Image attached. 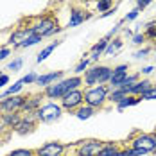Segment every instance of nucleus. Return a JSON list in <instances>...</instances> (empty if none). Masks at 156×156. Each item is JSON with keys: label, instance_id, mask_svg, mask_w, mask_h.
I'll return each mask as SVG.
<instances>
[{"label": "nucleus", "instance_id": "nucleus-35", "mask_svg": "<svg viewBox=\"0 0 156 156\" xmlns=\"http://www.w3.org/2000/svg\"><path fill=\"white\" fill-rule=\"evenodd\" d=\"M23 84H36V79H38V74L36 72H29L27 76H23Z\"/></svg>", "mask_w": 156, "mask_h": 156}, {"label": "nucleus", "instance_id": "nucleus-31", "mask_svg": "<svg viewBox=\"0 0 156 156\" xmlns=\"http://www.w3.org/2000/svg\"><path fill=\"white\" fill-rule=\"evenodd\" d=\"M7 156H36V151L34 149H23V147H20V149H13Z\"/></svg>", "mask_w": 156, "mask_h": 156}, {"label": "nucleus", "instance_id": "nucleus-41", "mask_svg": "<svg viewBox=\"0 0 156 156\" xmlns=\"http://www.w3.org/2000/svg\"><path fill=\"white\" fill-rule=\"evenodd\" d=\"M135 2H136V7L142 11V9H145V7H147V5H149L153 0H135Z\"/></svg>", "mask_w": 156, "mask_h": 156}, {"label": "nucleus", "instance_id": "nucleus-8", "mask_svg": "<svg viewBox=\"0 0 156 156\" xmlns=\"http://www.w3.org/2000/svg\"><path fill=\"white\" fill-rule=\"evenodd\" d=\"M25 99L27 95L18 94V95H11V97H5L0 101V108H2V113H20L23 104H25Z\"/></svg>", "mask_w": 156, "mask_h": 156}, {"label": "nucleus", "instance_id": "nucleus-38", "mask_svg": "<svg viewBox=\"0 0 156 156\" xmlns=\"http://www.w3.org/2000/svg\"><path fill=\"white\" fill-rule=\"evenodd\" d=\"M122 22H124V20H122ZM122 22H119V23H117V25H115V27H113V29H111V31H109L108 34L104 36V38H108V40H111V38H113V36H115L117 32L120 31V25H122Z\"/></svg>", "mask_w": 156, "mask_h": 156}, {"label": "nucleus", "instance_id": "nucleus-22", "mask_svg": "<svg viewBox=\"0 0 156 156\" xmlns=\"http://www.w3.org/2000/svg\"><path fill=\"white\" fill-rule=\"evenodd\" d=\"M140 101H142V99H140V97H136V95H127V97H124L120 102H117L115 106H117L119 111H124V109L131 108V106H136Z\"/></svg>", "mask_w": 156, "mask_h": 156}, {"label": "nucleus", "instance_id": "nucleus-6", "mask_svg": "<svg viewBox=\"0 0 156 156\" xmlns=\"http://www.w3.org/2000/svg\"><path fill=\"white\" fill-rule=\"evenodd\" d=\"M102 147H104V142L97 138L81 140L74 144V156H99Z\"/></svg>", "mask_w": 156, "mask_h": 156}, {"label": "nucleus", "instance_id": "nucleus-46", "mask_svg": "<svg viewBox=\"0 0 156 156\" xmlns=\"http://www.w3.org/2000/svg\"><path fill=\"white\" fill-rule=\"evenodd\" d=\"M153 154H154V156H156V149H154V151H153Z\"/></svg>", "mask_w": 156, "mask_h": 156}, {"label": "nucleus", "instance_id": "nucleus-42", "mask_svg": "<svg viewBox=\"0 0 156 156\" xmlns=\"http://www.w3.org/2000/svg\"><path fill=\"white\" fill-rule=\"evenodd\" d=\"M7 84H9V76H7V74H4V76L0 77V90H2V88H5Z\"/></svg>", "mask_w": 156, "mask_h": 156}, {"label": "nucleus", "instance_id": "nucleus-15", "mask_svg": "<svg viewBox=\"0 0 156 156\" xmlns=\"http://www.w3.org/2000/svg\"><path fill=\"white\" fill-rule=\"evenodd\" d=\"M90 18V13L88 11H84V9H81V7H72L70 9V18H68V22H66V27H77L81 25L83 22H86Z\"/></svg>", "mask_w": 156, "mask_h": 156}, {"label": "nucleus", "instance_id": "nucleus-50", "mask_svg": "<svg viewBox=\"0 0 156 156\" xmlns=\"http://www.w3.org/2000/svg\"><path fill=\"white\" fill-rule=\"evenodd\" d=\"M154 58H156V56H154Z\"/></svg>", "mask_w": 156, "mask_h": 156}, {"label": "nucleus", "instance_id": "nucleus-26", "mask_svg": "<svg viewBox=\"0 0 156 156\" xmlns=\"http://www.w3.org/2000/svg\"><path fill=\"white\" fill-rule=\"evenodd\" d=\"M41 40H43L41 36H38V34H34V32H32L31 36H29L25 41H22V43H20V45H18L16 48H29V47H34V45H38Z\"/></svg>", "mask_w": 156, "mask_h": 156}, {"label": "nucleus", "instance_id": "nucleus-40", "mask_svg": "<svg viewBox=\"0 0 156 156\" xmlns=\"http://www.w3.org/2000/svg\"><path fill=\"white\" fill-rule=\"evenodd\" d=\"M154 70H156V68L153 66V65H149V66H144V68L140 70V76H149V74H153Z\"/></svg>", "mask_w": 156, "mask_h": 156}, {"label": "nucleus", "instance_id": "nucleus-19", "mask_svg": "<svg viewBox=\"0 0 156 156\" xmlns=\"http://www.w3.org/2000/svg\"><path fill=\"white\" fill-rule=\"evenodd\" d=\"M23 79H18V81H15L11 86H7L2 94H0V101L2 99H5V97H11V95H18V94H22L23 92Z\"/></svg>", "mask_w": 156, "mask_h": 156}, {"label": "nucleus", "instance_id": "nucleus-1", "mask_svg": "<svg viewBox=\"0 0 156 156\" xmlns=\"http://www.w3.org/2000/svg\"><path fill=\"white\" fill-rule=\"evenodd\" d=\"M111 74H113L111 66H108V65H95V66L88 68L84 72L83 84H84V88H92V86H97V84H106L111 79Z\"/></svg>", "mask_w": 156, "mask_h": 156}, {"label": "nucleus", "instance_id": "nucleus-32", "mask_svg": "<svg viewBox=\"0 0 156 156\" xmlns=\"http://www.w3.org/2000/svg\"><path fill=\"white\" fill-rule=\"evenodd\" d=\"M145 40H147V38H145V34H144V32H135V34H133V38H131V43H133V45H136V47H140V45L145 43Z\"/></svg>", "mask_w": 156, "mask_h": 156}, {"label": "nucleus", "instance_id": "nucleus-43", "mask_svg": "<svg viewBox=\"0 0 156 156\" xmlns=\"http://www.w3.org/2000/svg\"><path fill=\"white\" fill-rule=\"evenodd\" d=\"M111 15H115V7H113V9H109V11H106V13H102L101 18H108V16H111Z\"/></svg>", "mask_w": 156, "mask_h": 156}, {"label": "nucleus", "instance_id": "nucleus-21", "mask_svg": "<svg viewBox=\"0 0 156 156\" xmlns=\"http://www.w3.org/2000/svg\"><path fill=\"white\" fill-rule=\"evenodd\" d=\"M127 95H129V90H127L126 86H120V88H111L109 97H108V102L117 104V102H120L124 97H127Z\"/></svg>", "mask_w": 156, "mask_h": 156}, {"label": "nucleus", "instance_id": "nucleus-23", "mask_svg": "<svg viewBox=\"0 0 156 156\" xmlns=\"http://www.w3.org/2000/svg\"><path fill=\"white\" fill-rule=\"evenodd\" d=\"M95 111H97V109H94L92 106L83 104L81 108H77L74 111V115H76V119H79V120H88V119H92L95 115Z\"/></svg>", "mask_w": 156, "mask_h": 156}, {"label": "nucleus", "instance_id": "nucleus-17", "mask_svg": "<svg viewBox=\"0 0 156 156\" xmlns=\"http://www.w3.org/2000/svg\"><path fill=\"white\" fill-rule=\"evenodd\" d=\"M153 81L151 79H140L136 84H133L131 88H129V95H136V97H140L142 94H145L147 90H151L153 88Z\"/></svg>", "mask_w": 156, "mask_h": 156}, {"label": "nucleus", "instance_id": "nucleus-24", "mask_svg": "<svg viewBox=\"0 0 156 156\" xmlns=\"http://www.w3.org/2000/svg\"><path fill=\"white\" fill-rule=\"evenodd\" d=\"M120 149H122V147H120L117 142H104V147L101 149L99 156H117Z\"/></svg>", "mask_w": 156, "mask_h": 156}, {"label": "nucleus", "instance_id": "nucleus-30", "mask_svg": "<svg viewBox=\"0 0 156 156\" xmlns=\"http://www.w3.org/2000/svg\"><path fill=\"white\" fill-rule=\"evenodd\" d=\"M140 81V72H136V74H127V77H126V81H124V84L122 86H126L127 90L133 86V84H136Z\"/></svg>", "mask_w": 156, "mask_h": 156}, {"label": "nucleus", "instance_id": "nucleus-25", "mask_svg": "<svg viewBox=\"0 0 156 156\" xmlns=\"http://www.w3.org/2000/svg\"><path fill=\"white\" fill-rule=\"evenodd\" d=\"M59 43H61V41H58V40H56V41H52L50 45H47V47H45L43 50H41V52H40V54H38L36 61H38V63H43V61H45V59L48 58V56H50V54L54 52V48H56V47H59Z\"/></svg>", "mask_w": 156, "mask_h": 156}, {"label": "nucleus", "instance_id": "nucleus-10", "mask_svg": "<svg viewBox=\"0 0 156 156\" xmlns=\"http://www.w3.org/2000/svg\"><path fill=\"white\" fill-rule=\"evenodd\" d=\"M66 147H68L66 144L54 140V142H47V144L40 145L34 151H36V156H61V154H65Z\"/></svg>", "mask_w": 156, "mask_h": 156}, {"label": "nucleus", "instance_id": "nucleus-33", "mask_svg": "<svg viewBox=\"0 0 156 156\" xmlns=\"http://www.w3.org/2000/svg\"><path fill=\"white\" fill-rule=\"evenodd\" d=\"M22 66H23V59H22V58H16V59H13V61L7 65V70L18 72V70H22Z\"/></svg>", "mask_w": 156, "mask_h": 156}, {"label": "nucleus", "instance_id": "nucleus-48", "mask_svg": "<svg viewBox=\"0 0 156 156\" xmlns=\"http://www.w3.org/2000/svg\"><path fill=\"white\" fill-rule=\"evenodd\" d=\"M144 156H147V154H144Z\"/></svg>", "mask_w": 156, "mask_h": 156}, {"label": "nucleus", "instance_id": "nucleus-14", "mask_svg": "<svg viewBox=\"0 0 156 156\" xmlns=\"http://www.w3.org/2000/svg\"><path fill=\"white\" fill-rule=\"evenodd\" d=\"M43 94H31L27 95V99H25V104H23V108L20 113H34V111H38V109L41 108V104H43Z\"/></svg>", "mask_w": 156, "mask_h": 156}, {"label": "nucleus", "instance_id": "nucleus-44", "mask_svg": "<svg viewBox=\"0 0 156 156\" xmlns=\"http://www.w3.org/2000/svg\"><path fill=\"white\" fill-rule=\"evenodd\" d=\"M153 136H154V140H156V129H154V133H153Z\"/></svg>", "mask_w": 156, "mask_h": 156}, {"label": "nucleus", "instance_id": "nucleus-16", "mask_svg": "<svg viewBox=\"0 0 156 156\" xmlns=\"http://www.w3.org/2000/svg\"><path fill=\"white\" fill-rule=\"evenodd\" d=\"M108 38H101L97 43H94L92 45V48H90V52H88V56H90V61L97 63L99 61V58H102L104 56V50H106V47H108Z\"/></svg>", "mask_w": 156, "mask_h": 156}, {"label": "nucleus", "instance_id": "nucleus-49", "mask_svg": "<svg viewBox=\"0 0 156 156\" xmlns=\"http://www.w3.org/2000/svg\"><path fill=\"white\" fill-rule=\"evenodd\" d=\"M61 156H65V154H61Z\"/></svg>", "mask_w": 156, "mask_h": 156}, {"label": "nucleus", "instance_id": "nucleus-36", "mask_svg": "<svg viewBox=\"0 0 156 156\" xmlns=\"http://www.w3.org/2000/svg\"><path fill=\"white\" fill-rule=\"evenodd\" d=\"M138 15H140V9H138V7H135V9H131V11L124 16V22H133V20H136V18H138Z\"/></svg>", "mask_w": 156, "mask_h": 156}, {"label": "nucleus", "instance_id": "nucleus-29", "mask_svg": "<svg viewBox=\"0 0 156 156\" xmlns=\"http://www.w3.org/2000/svg\"><path fill=\"white\" fill-rule=\"evenodd\" d=\"M145 38L147 40H156V20H151L145 23Z\"/></svg>", "mask_w": 156, "mask_h": 156}, {"label": "nucleus", "instance_id": "nucleus-12", "mask_svg": "<svg viewBox=\"0 0 156 156\" xmlns=\"http://www.w3.org/2000/svg\"><path fill=\"white\" fill-rule=\"evenodd\" d=\"M31 34H32L31 25H27V27H18V29H15V31H11L9 38H7V43H9L13 48H16L22 41H25Z\"/></svg>", "mask_w": 156, "mask_h": 156}, {"label": "nucleus", "instance_id": "nucleus-13", "mask_svg": "<svg viewBox=\"0 0 156 156\" xmlns=\"http://www.w3.org/2000/svg\"><path fill=\"white\" fill-rule=\"evenodd\" d=\"M63 77H65V72L63 70H54V72H47V74H40L38 79H36V86L43 90L45 86L52 84V83H58Z\"/></svg>", "mask_w": 156, "mask_h": 156}, {"label": "nucleus", "instance_id": "nucleus-5", "mask_svg": "<svg viewBox=\"0 0 156 156\" xmlns=\"http://www.w3.org/2000/svg\"><path fill=\"white\" fill-rule=\"evenodd\" d=\"M129 147L140 151L142 154H149L156 149V140L153 133H133L129 138Z\"/></svg>", "mask_w": 156, "mask_h": 156}, {"label": "nucleus", "instance_id": "nucleus-47", "mask_svg": "<svg viewBox=\"0 0 156 156\" xmlns=\"http://www.w3.org/2000/svg\"><path fill=\"white\" fill-rule=\"evenodd\" d=\"M0 115H2V108H0Z\"/></svg>", "mask_w": 156, "mask_h": 156}, {"label": "nucleus", "instance_id": "nucleus-4", "mask_svg": "<svg viewBox=\"0 0 156 156\" xmlns=\"http://www.w3.org/2000/svg\"><path fill=\"white\" fill-rule=\"evenodd\" d=\"M31 29L34 34L47 38V36H54L56 32H59L63 27L58 25V20H54L52 16H38L31 23Z\"/></svg>", "mask_w": 156, "mask_h": 156}, {"label": "nucleus", "instance_id": "nucleus-2", "mask_svg": "<svg viewBox=\"0 0 156 156\" xmlns=\"http://www.w3.org/2000/svg\"><path fill=\"white\" fill-rule=\"evenodd\" d=\"M109 88L108 84H97V86H92V88H86L84 90V104L86 106H92L94 109H101L106 106L109 97Z\"/></svg>", "mask_w": 156, "mask_h": 156}, {"label": "nucleus", "instance_id": "nucleus-37", "mask_svg": "<svg viewBox=\"0 0 156 156\" xmlns=\"http://www.w3.org/2000/svg\"><path fill=\"white\" fill-rule=\"evenodd\" d=\"M9 56H11V48L9 47H0V61L7 59Z\"/></svg>", "mask_w": 156, "mask_h": 156}, {"label": "nucleus", "instance_id": "nucleus-11", "mask_svg": "<svg viewBox=\"0 0 156 156\" xmlns=\"http://www.w3.org/2000/svg\"><path fill=\"white\" fill-rule=\"evenodd\" d=\"M127 74H129V65H127V63H122V65L113 66V74H111V79H109L108 86L109 88H120V86L124 84Z\"/></svg>", "mask_w": 156, "mask_h": 156}, {"label": "nucleus", "instance_id": "nucleus-45", "mask_svg": "<svg viewBox=\"0 0 156 156\" xmlns=\"http://www.w3.org/2000/svg\"><path fill=\"white\" fill-rule=\"evenodd\" d=\"M2 76H4V72H2V70H0V77H2Z\"/></svg>", "mask_w": 156, "mask_h": 156}, {"label": "nucleus", "instance_id": "nucleus-28", "mask_svg": "<svg viewBox=\"0 0 156 156\" xmlns=\"http://www.w3.org/2000/svg\"><path fill=\"white\" fill-rule=\"evenodd\" d=\"M109 9H113V0H97V2H95V11L106 13Z\"/></svg>", "mask_w": 156, "mask_h": 156}, {"label": "nucleus", "instance_id": "nucleus-3", "mask_svg": "<svg viewBox=\"0 0 156 156\" xmlns=\"http://www.w3.org/2000/svg\"><path fill=\"white\" fill-rule=\"evenodd\" d=\"M63 113L65 109L58 101H48V102H43L41 108L36 111V117H38V122L41 124H54L63 117Z\"/></svg>", "mask_w": 156, "mask_h": 156}, {"label": "nucleus", "instance_id": "nucleus-7", "mask_svg": "<svg viewBox=\"0 0 156 156\" xmlns=\"http://www.w3.org/2000/svg\"><path fill=\"white\" fill-rule=\"evenodd\" d=\"M59 104H61V108L65 111H68V113H74L77 108H81L83 104H84V90H72V92H68L66 95H63L61 99H59Z\"/></svg>", "mask_w": 156, "mask_h": 156}, {"label": "nucleus", "instance_id": "nucleus-18", "mask_svg": "<svg viewBox=\"0 0 156 156\" xmlns=\"http://www.w3.org/2000/svg\"><path fill=\"white\" fill-rule=\"evenodd\" d=\"M0 120H2V124L5 126L9 131H13L16 126L20 124V120H22V113H2Z\"/></svg>", "mask_w": 156, "mask_h": 156}, {"label": "nucleus", "instance_id": "nucleus-9", "mask_svg": "<svg viewBox=\"0 0 156 156\" xmlns=\"http://www.w3.org/2000/svg\"><path fill=\"white\" fill-rule=\"evenodd\" d=\"M38 124H40V122H38L36 111H34V113H22V120H20V124L16 126L13 131H15L16 135H20V136H25V135L32 133Z\"/></svg>", "mask_w": 156, "mask_h": 156}, {"label": "nucleus", "instance_id": "nucleus-39", "mask_svg": "<svg viewBox=\"0 0 156 156\" xmlns=\"http://www.w3.org/2000/svg\"><path fill=\"white\" fill-rule=\"evenodd\" d=\"M149 52H151V48H149V47H144V48H140V50H136V52H135V58L142 59V58H145Z\"/></svg>", "mask_w": 156, "mask_h": 156}, {"label": "nucleus", "instance_id": "nucleus-20", "mask_svg": "<svg viewBox=\"0 0 156 156\" xmlns=\"http://www.w3.org/2000/svg\"><path fill=\"white\" fill-rule=\"evenodd\" d=\"M124 47V41L120 40V38H113V40H109L108 41V47L104 50V56H111V58H115L120 50Z\"/></svg>", "mask_w": 156, "mask_h": 156}, {"label": "nucleus", "instance_id": "nucleus-27", "mask_svg": "<svg viewBox=\"0 0 156 156\" xmlns=\"http://www.w3.org/2000/svg\"><path fill=\"white\" fill-rule=\"evenodd\" d=\"M90 58H83L81 61L74 66V76H81V74H84L86 70H88V66H90Z\"/></svg>", "mask_w": 156, "mask_h": 156}, {"label": "nucleus", "instance_id": "nucleus-34", "mask_svg": "<svg viewBox=\"0 0 156 156\" xmlns=\"http://www.w3.org/2000/svg\"><path fill=\"white\" fill-rule=\"evenodd\" d=\"M140 99H142V101H156V83L153 84V88H151V90H147L145 94L140 95Z\"/></svg>", "mask_w": 156, "mask_h": 156}]
</instances>
